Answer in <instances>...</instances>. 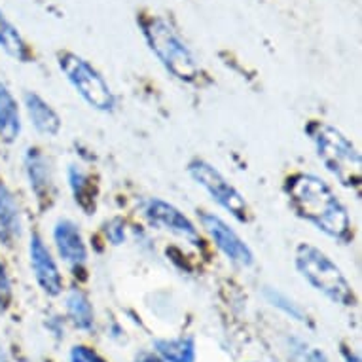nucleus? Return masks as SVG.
<instances>
[{"label": "nucleus", "instance_id": "nucleus-10", "mask_svg": "<svg viewBox=\"0 0 362 362\" xmlns=\"http://www.w3.org/2000/svg\"><path fill=\"white\" fill-rule=\"evenodd\" d=\"M54 245L57 255L72 272H78L88 262V245L82 235V230L71 218H59L54 226Z\"/></svg>", "mask_w": 362, "mask_h": 362}, {"label": "nucleus", "instance_id": "nucleus-17", "mask_svg": "<svg viewBox=\"0 0 362 362\" xmlns=\"http://www.w3.org/2000/svg\"><path fill=\"white\" fill-rule=\"evenodd\" d=\"M66 180H69V188L72 192V197L80 209L86 214H93L95 211V188L91 178L83 169L78 165H69L66 169Z\"/></svg>", "mask_w": 362, "mask_h": 362}, {"label": "nucleus", "instance_id": "nucleus-16", "mask_svg": "<svg viewBox=\"0 0 362 362\" xmlns=\"http://www.w3.org/2000/svg\"><path fill=\"white\" fill-rule=\"evenodd\" d=\"M154 353L163 362H196V339L192 336L156 339Z\"/></svg>", "mask_w": 362, "mask_h": 362}, {"label": "nucleus", "instance_id": "nucleus-26", "mask_svg": "<svg viewBox=\"0 0 362 362\" xmlns=\"http://www.w3.org/2000/svg\"><path fill=\"white\" fill-rule=\"evenodd\" d=\"M137 362H163L160 356L156 355V353H148V351H144L141 355L137 356Z\"/></svg>", "mask_w": 362, "mask_h": 362}, {"label": "nucleus", "instance_id": "nucleus-3", "mask_svg": "<svg viewBox=\"0 0 362 362\" xmlns=\"http://www.w3.org/2000/svg\"><path fill=\"white\" fill-rule=\"evenodd\" d=\"M139 27L143 30L150 52L173 78L185 83L196 82L202 74L196 55L167 19L144 13L139 19Z\"/></svg>", "mask_w": 362, "mask_h": 362}, {"label": "nucleus", "instance_id": "nucleus-5", "mask_svg": "<svg viewBox=\"0 0 362 362\" xmlns=\"http://www.w3.org/2000/svg\"><path fill=\"white\" fill-rule=\"evenodd\" d=\"M57 66L71 83L78 95L88 103L89 107L99 112H112L116 108V95L108 86L101 72L91 65L88 59L74 52H59L57 54Z\"/></svg>", "mask_w": 362, "mask_h": 362}, {"label": "nucleus", "instance_id": "nucleus-18", "mask_svg": "<svg viewBox=\"0 0 362 362\" xmlns=\"http://www.w3.org/2000/svg\"><path fill=\"white\" fill-rule=\"evenodd\" d=\"M0 49L19 63H29L30 48L18 30V27L6 18V13L0 10Z\"/></svg>", "mask_w": 362, "mask_h": 362}, {"label": "nucleus", "instance_id": "nucleus-6", "mask_svg": "<svg viewBox=\"0 0 362 362\" xmlns=\"http://www.w3.org/2000/svg\"><path fill=\"white\" fill-rule=\"evenodd\" d=\"M188 175L197 186H202L207 192L209 197L213 199L220 209H224L226 213H230L233 218L245 224L249 222L250 209L249 203L245 202L241 192L222 175V173L209 163L203 158H194L188 161Z\"/></svg>", "mask_w": 362, "mask_h": 362}, {"label": "nucleus", "instance_id": "nucleus-27", "mask_svg": "<svg viewBox=\"0 0 362 362\" xmlns=\"http://www.w3.org/2000/svg\"><path fill=\"white\" fill-rule=\"evenodd\" d=\"M0 362H8L6 356H4V351H2V347H0Z\"/></svg>", "mask_w": 362, "mask_h": 362}, {"label": "nucleus", "instance_id": "nucleus-14", "mask_svg": "<svg viewBox=\"0 0 362 362\" xmlns=\"http://www.w3.org/2000/svg\"><path fill=\"white\" fill-rule=\"evenodd\" d=\"M21 135V112L18 99L6 83L0 82V141L12 144Z\"/></svg>", "mask_w": 362, "mask_h": 362}, {"label": "nucleus", "instance_id": "nucleus-11", "mask_svg": "<svg viewBox=\"0 0 362 362\" xmlns=\"http://www.w3.org/2000/svg\"><path fill=\"white\" fill-rule=\"evenodd\" d=\"M23 167L36 202L40 205H49L54 197V177L48 158L42 154L40 148H29L23 156Z\"/></svg>", "mask_w": 362, "mask_h": 362}, {"label": "nucleus", "instance_id": "nucleus-24", "mask_svg": "<svg viewBox=\"0 0 362 362\" xmlns=\"http://www.w3.org/2000/svg\"><path fill=\"white\" fill-rule=\"evenodd\" d=\"M339 353H341V358H344L345 362H361V356H358V353L351 349L349 345H345V344L339 345Z\"/></svg>", "mask_w": 362, "mask_h": 362}, {"label": "nucleus", "instance_id": "nucleus-21", "mask_svg": "<svg viewBox=\"0 0 362 362\" xmlns=\"http://www.w3.org/2000/svg\"><path fill=\"white\" fill-rule=\"evenodd\" d=\"M71 362H107L105 356H101L95 349H91L88 345H74L69 353Z\"/></svg>", "mask_w": 362, "mask_h": 362}, {"label": "nucleus", "instance_id": "nucleus-25", "mask_svg": "<svg viewBox=\"0 0 362 362\" xmlns=\"http://www.w3.org/2000/svg\"><path fill=\"white\" fill-rule=\"evenodd\" d=\"M48 328L49 330H54L57 338H63V336H65V327L61 325L59 317H54V319L48 322Z\"/></svg>", "mask_w": 362, "mask_h": 362}, {"label": "nucleus", "instance_id": "nucleus-19", "mask_svg": "<svg viewBox=\"0 0 362 362\" xmlns=\"http://www.w3.org/2000/svg\"><path fill=\"white\" fill-rule=\"evenodd\" d=\"M264 298L266 302L272 305V308L279 309L281 313H285L286 317H291L296 322H302V325H309L308 313L300 308V303H296L288 294L281 292L279 288H274V286H264Z\"/></svg>", "mask_w": 362, "mask_h": 362}, {"label": "nucleus", "instance_id": "nucleus-7", "mask_svg": "<svg viewBox=\"0 0 362 362\" xmlns=\"http://www.w3.org/2000/svg\"><path fill=\"white\" fill-rule=\"evenodd\" d=\"M199 222H202L203 230L207 232L211 241L216 245V249L232 262L233 266L250 267L255 264L252 249L224 218H220L218 214L209 213V211H202Z\"/></svg>", "mask_w": 362, "mask_h": 362}, {"label": "nucleus", "instance_id": "nucleus-1", "mask_svg": "<svg viewBox=\"0 0 362 362\" xmlns=\"http://www.w3.org/2000/svg\"><path fill=\"white\" fill-rule=\"evenodd\" d=\"M292 211L327 238L347 243L351 238V216L344 202L327 180L313 173H296L285 185Z\"/></svg>", "mask_w": 362, "mask_h": 362}, {"label": "nucleus", "instance_id": "nucleus-12", "mask_svg": "<svg viewBox=\"0 0 362 362\" xmlns=\"http://www.w3.org/2000/svg\"><path fill=\"white\" fill-rule=\"evenodd\" d=\"M23 105L30 124L40 135H46V137H57L59 135L61 127H63V119L44 97L38 95L36 91H27L23 95Z\"/></svg>", "mask_w": 362, "mask_h": 362}, {"label": "nucleus", "instance_id": "nucleus-23", "mask_svg": "<svg viewBox=\"0 0 362 362\" xmlns=\"http://www.w3.org/2000/svg\"><path fill=\"white\" fill-rule=\"evenodd\" d=\"M300 353H302L303 362H330L328 361L327 353L321 349H308V347H305V349H302Z\"/></svg>", "mask_w": 362, "mask_h": 362}, {"label": "nucleus", "instance_id": "nucleus-20", "mask_svg": "<svg viewBox=\"0 0 362 362\" xmlns=\"http://www.w3.org/2000/svg\"><path fill=\"white\" fill-rule=\"evenodd\" d=\"M12 281H10L6 266L0 262V311H6V309L12 305Z\"/></svg>", "mask_w": 362, "mask_h": 362}, {"label": "nucleus", "instance_id": "nucleus-8", "mask_svg": "<svg viewBox=\"0 0 362 362\" xmlns=\"http://www.w3.org/2000/svg\"><path fill=\"white\" fill-rule=\"evenodd\" d=\"M143 216L156 230L171 233L175 238L185 239L196 247L202 243V235L196 224L180 209L161 197H150L143 203Z\"/></svg>", "mask_w": 362, "mask_h": 362}, {"label": "nucleus", "instance_id": "nucleus-22", "mask_svg": "<svg viewBox=\"0 0 362 362\" xmlns=\"http://www.w3.org/2000/svg\"><path fill=\"white\" fill-rule=\"evenodd\" d=\"M105 233H107V239L112 245H122L125 241V224L124 220L112 218L110 222H107V228H105Z\"/></svg>", "mask_w": 362, "mask_h": 362}, {"label": "nucleus", "instance_id": "nucleus-2", "mask_svg": "<svg viewBox=\"0 0 362 362\" xmlns=\"http://www.w3.org/2000/svg\"><path fill=\"white\" fill-rule=\"evenodd\" d=\"M305 133L325 169L344 188L358 194L362 186V158L351 139L345 137L338 127L317 119L309 122Z\"/></svg>", "mask_w": 362, "mask_h": 362}, {"label": "nucleus", "instance_id": "nucleus-15", "mask_svg": "<svg viewBox=\"0 0 362 362\" xmlns=\"http://www.w3.org/2000/svg\"><path fill=\"white\" fill-rule=\"evenodd\" d=\"M65 309L69 321L83 332H89L95 325V309L88 298V294L80 288H71L66 292Z\"/></svg>", "mask_w": 362, "mask_h": 362}, {"label": "nucleus", "instance_id": "nucleus-9", "mask_svg": "<svg viewBox=\"0 0 362 362\" xmlns=\"http://www.w3.org/2000/svg\"><path fill=\"white\" fill-rule=\"evenodd\" d=\"M29 260L33 275H35L36 283L44 291V294L52 298L61 296L63 286H65L63 275H61V269L54 255H52V250L48 249V245L38 232H33L29 238Z\"/></svg>", "mask_w": 362, "mask_h": 362}, {"label": "nucleus", "instance_id": "nucleus-13", "mask_svg": "<svg viewBox=\"0 0 362 362\" xmlns=\"http://www.w3.org/2000/svg\"><path fill=\"white\" fill-rule=\"evenodd\" d=\"M23 233V220L18 202L2 180H0V245L13 247Z\"/></svg>", "mask_w": 362, "mask_h": 362}, {"label": "nucleus", "instance_id": "nucleus-4", "mask_svg": "<svg viewBox=\"0 0 362 362\" xmlns=\"http://www.w3.org/2000/svg\"><path fill=\"white\" fill-rule=\"evenodd\" d=\"M294 266L302 279L322 296L341 308H355L356 294L341 267L319 247L300 243L294 250Z\"/></svg>", "mask_w": 362, "mask_h": 362}]
</instances>
